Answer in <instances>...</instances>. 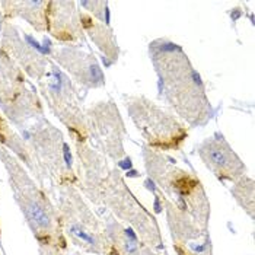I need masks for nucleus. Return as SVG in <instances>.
<instances>
[{
    "mask_svg": "<svg viewBox=\"0 0 255 255\" xmlns=\"http://www.w3.org/2000/svg\"><path fill=\"white\" fill-rule=\"evenodd\" d=\"M80 21H82V26L86 28V29H91L92 26H93V21H92V18L88 16V15H82Z\"/></svg>",
    "mask_w": 255,
    "mask_h": 255,
    "instance_id": "nucleus-7",
    "label": "nucleus"
},
{
    "mask_svg": "<svg viewBox=\"0 0 255 255\" xmlns=\"http://www.w3.org/2000/svg\"><path fill=\"white\" fill-rule=\"evenodd\" d=\"M28 213H29V216H31V219H32L38 226H41V228H47V226H50V217L47 216V213H45L38 204L31 203V204L28 206Z\"/></svg>",
    "mask_w": 255,
    "mask_h": 255,
    "instance_id": "nucleus-1",
    "label": "nucleus"
},
{
    "mask_svg": "<svg viewBox=\"0 0 255 255\" xmlns=\"http://www.w3.org/2000/svg\"><path fill=\"white\" fill-rule=\"evenodd\" d=\"M146 187H147V189H150V191H155V182L152 181V179H146Z\"/></svg>",
    "mask_w": 255,
    "mask_h": 255,
    "instance_id": "nucleus-16",
    "label": "nucleus"
},
{
    "mask_svg": "<svg viewBox=\"0 0 255 255\" xmlns=\"http://www.w3.org/2000/svg\"><path fill=\"white\" fill-rule=\"evenodd\" d=\"M197 185H198L197 179H194V178H191V176H185V175L173 181V187L179 191V194H181L182 197L189 194Z\"/></svg>",
    "mask_w": 255,
    "mask_h": 255,
    "instance_id": "nucleus-2",
    "label": "nucleus"
},
{
    "mask_svg": "<svg viewBox=\"0 0 255 255\" xmlns=\"http://www.w3.org/2000/svg\"><path fill=\"white\" fill-rule=\"evenodd\" d=\"M109 255H118V251H117L115 247H111V249H109Z\"/></svg>",
    "mask_w": 255,
    "mask_h": 255,
    "instance_id": "nucleus-20",
    "label": "nucleus"
},
{
    "mask_svg": "<svg viewBox=\"0 0 255 255\" xmlns=\"http://www.w3.org/2000/svg\"><path fill=\"white\" fill-rule=\"evenodd\" d=\"M120 168H123V169H125V171L131 169V159L127 157V159H124L123 162H120Z\"/></svg>",
    "mask_w": 255,
    "mask_h": 255,
    "instance_id": "nucleus-10",
    "label": "nucleus"
},
{
    "mask_svg": "<svg viewBox=\"0 0 255 255\" xmlns=\"http://www.w3.org/2000/svg\"><path fill=\"white\" fill-rule=\"evenodd\" d=\"M125 236L130 239V240H133V242H136V240H137V236L134 235V232H133L131 229H125Z\"/></svg>",
    "mask_w": 255,
    "mask_h": 255,
    "instance_id": "nucleus-12",
    "label": "nucleus"
},
{
    "mask_svg": "<svg viewBox=\"0 0 255 255\" xmlns=\"http://www.w3.org/2000/svg\"><path fill=\"white\" fill-rule=\"evenodd\" d=\"M91 76L93 80H102L104 79V74L101 72V69L98 66H92L91 67Z\"/></svg>",
    "mask_w": 255,
    "mask_h": 255,
    "instance_id": "nucleus-5",
    "label": "nucleus"
},
{
    "mask_svg": "<svg viewBox=\"0 0 255 255\" xmlns=\"http://www.w3.org/2000/svg\"><path fill=\"white\" fill-rule=\"evenodd\" d=\"M37 239H38L41 244H44V245H45V244H50V236H48V235H38Z\"/></svg>",
    "mask_w": 255,
    "mask_h": 255,
    "instance_id": "nucleus-13",
    "label": "nucleus"
},
{
    "mask_svg": "<svg viewBox=\"0 0 255 255\" xmlns=\"http://www.w3.org/2000/svg\"><path fill=\"white\" fill-rule=\"evenodd\" d=\"M72 232H73V233L76 235V236H77V238L83 239V240H86V242H89V244H93V239H92L91 236H89V235H86V233H85L83 231H80V229H79L77 226H73V228H72Z\"/></svg>",
    "mask_w": 255,
    "mask_h": 255,
    "instance_id": "nucleus-4",
    "label": "nucleus"
},
{
    "mask_svg": "<svg viewBox=\"0 0 255 255\" xmlns=\"http://www.w3.org/2000/svg\"><path fill=\"white\" fill-rule=\"evenodd\" d=\"M3 128H5V124L0 118V141H5V136H3Z\"/></svg>",
    "mask_w": 255,
    "mask_h": 255,
    "instance_id": "nucleus-17",
    "label": "nucleus"
},
{
    "mask_svg": "<svg viewBox=\"0 0 255 255\" xmlns=\"http://www.w3.org/2000/svg\"><path fill=\"white\" fill-rule=\"evenodd\" d=\"M210 159L213 160V163L220 165V166L228 165V156L223 153L220 149H211L210 150Z\"/></svg>",
    "mask_w": 255,
    "mask_h": 255,
    "instance_id": "nucleus-3",
    "label": "nucleus"
},
{
    "mask_svg": "<svg viewBox=\"0 0 255 255\" xmlns=\"http://www.w3.org/2000/svg\"><path fill=\"white\" fill-rule=\"evenodd\" d=\"M231 16H232V19H233V21H236V19L240 16V12H239V9H235V12H232Z\"/></svg>",
    "mask_w": 255,
    "mask_h": 255,
    "instance_id": "nucleus-18",
    "label": "nucleus"
},
{
    "mask_svg": "<svg viewBox=\"0 0 255 255\" xmlns=\"http://www.w3.org/2000/svg\"><path fill=\"white\" fill-rule=\"evenodd\" d=\"M175 251H176V252H178L179 255H187V254H185V252H184V251H182V249H181L179 247H175Z\"/></svg>",
    "mask_w": 255,
    "mask_h": 255,
    "instance_id": "nucleus-21",
    "label": "nucleus"
},
{
    "mask_svg": "<svg viewBox=\"0 0 255 255\" xmlns=\"http://www.w3.org/2000/svg\"><path fill=\"white\" fill-rule=\"evenodd\" d=\"M125 249L128 251V252H136V249H137V247H136V242H133V240H127L125 242Z\"/></svg>",
    "mask_w": 255,
    "mask_h": 255,
    "instance_id": "nucleus-11",
    "label": "nucleus"
},
{
    "mask_svg": "<svg viewBox=\"0 0 255 255\" xmlns=\"http://www.w3.org/2000/svg\"><path fill=\"white\" fill-rule=\"evenodd\" d=\"M162 211V207H160V201H159V197L156 195L155 198V213H160Z\"/></svg>",
    "mask_w": 255,
    "mask_h": 255,
    "instance_id": "nucleus-14",
    "label": "nucleus"
},
{
    "mask_svg": "<svg viewBox=\"0 0 255 255\" xmlns=\"http://www.w3.org/2000/svg\"><path fill=\"white\" fill-rule=\"evenodd\" d=\"M127 176H130V178L137 176V171H134V169H128V171H127Z\"/></svg>",
    "mask_w": 255,
    "mask_h": 255,
    "instance_id": "nucleus-19",
    "label": "nucleus"
},
{
    "mask_svg": "<svg viewBox=\"0 0 255 255\" xmlns=\"http://www.w3.org/2000/svg\"><path fill=\"white\" fill-rule=\"evenodd\" d=\"M25 38H26V41L29 42V44L32 45L34 48H37V50H38V51H41V53H42V47H41V45H40V44H38V42H37V41H35V40H34V38H32V37H31V35H26Z\"/></svg>",
    "mask_w": 255,
    "mask_h": 255,
    "instance_id": "nucleus-9",
    "label": "nucleus"
},
{
    "mask_svg": "<svg viewBox=\"0 0 255 255\" xmlns=\"http://www.w3.org/2000/svg\"><path fill=\"white\" fill-rule=\"evenodd\" d=\"M105 16H107V24H109V10L105 9Z\"/></svg>",
    "mask_w": 255,
    "mask_h": 255,
    "instance_id": "nucleus-22",
    "label": "nucleus"
},
{
    "mask_svg": "<svg viewBox=\"0 0 255 255\" xmlns=\"http://www.w3.org/2000/svg\"><path fill=\"white\" fill-rule=\"evenodd\" d=\"M54 37L60 40V41H70V40H73V37H72V34L67 32V31H60V32H56L54 34Z\"/></svg>",
    "mask_w": 255,
    "mask_h": 255,
    "instance_id": "nucleus-6",
    "label": "nucleus"
},
{
    "mask_svg": "<svg viewBox=\"0 0 255 255\" xmlns=\"http://www.w3.org/2000/svg\"><path fill=\"white\" fill-rule=\"evenodd\" d=\"M162 50H168V51H173V50H179V47H176L175 44H165V47Z\"/></svg>",
    "mask_w": 255,
    "mask_h": 255,
    "instance_id": "nucleus-15",
    "label": "nucleus"
},
{
    "mask_svg": "<svg viewBox=\"0 0 255 255\" xmlns=\"http://www.w3.org/2000/svg\"><path fill=\"white\" fill-rule=\"evenodd\" d=\"M63 153H64L66 165L70 166V165H72V155H70V150H69V146H67V144H63Z\"/></svg>",
    "mask_w": 255,
    "mask_h": 255,
    "instance_id": "nucleus-8",
    "label": "nucleus"
}]
</instances>
